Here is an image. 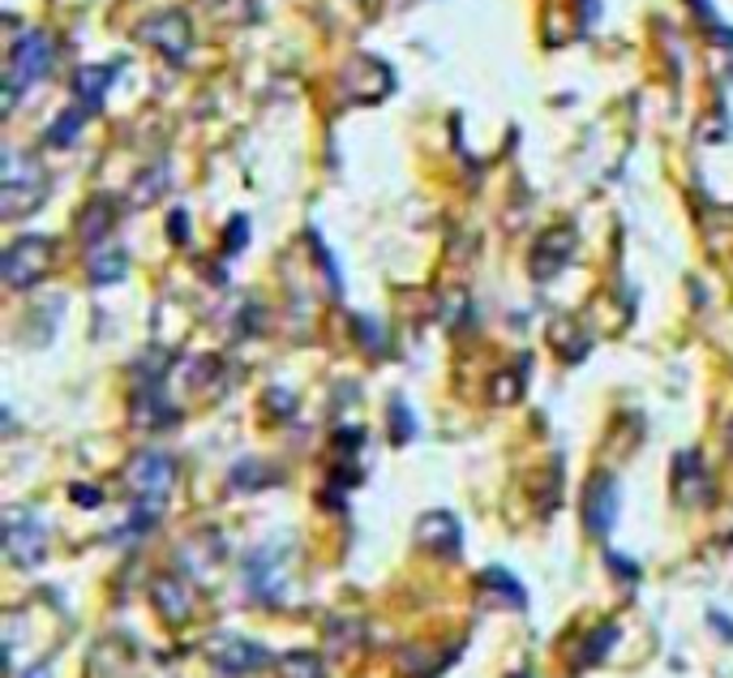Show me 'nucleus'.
<instances>
[{
    "label": "nucleus",
    "instance_id": "1",
    "mask_svg": "<svg viewBox=\"0 0 733 678\" xmlns=\"http://www.w3.org/2000/svg\"><path fill=\"white\" fill-rule=\"evenodd\" d=\"M129 485H134V498H138L129 528H134V532H147V528L159 524L168 498H172V490H176V460L163 456V451H142V456L129 464Z\"/></svg>",
    "mask_w": 733,
    "mask_h": 678
},
{
    "label": "nucleus",
    "instance_id": "2",
    "mask_svg": "<svg viewBox=\"0 0 733 678\" xmlns=\"http://www.w3.org/2000/svg\"><path fill=\"white\" fill-rule=\"evenodd\" d=\"M51 56L56 53H51L48 31H26V35L13 39L9 60H4V112H13L18 100H22L31 87H39V82L48 78Z\"/></svg>",
    "mask_w": 733,
    "mask_h": 678
},
{
    "label": "nucleus",
    "instance_id": "3",
    "mask_svg": "<svg viewBox=\"0 0 733 678\" xmlns=\"http://www.w3.org/2000/svg\"><path fill=\"white\" fill-rule=\"evenodd\" d=\"M48 194V176L26 163L22 156H4V185H0V219H22L26 210H35Z\"/></svg>",
    "mask_w": 733,
    "mask_h": 678
},
{
    "label": "nucleus",
    "instance_id": "4",
    "mask_svg": "<svg viewBox=\"0 0 733 678\" xmlns=\"http://www.w3.org/2000/svg\"><path fill=\"white\" fill-rule=\"evenodd\" d=\"M4 550L18 567H35L48 554V524L31 507H9L4 512Z\"/></svg>",
    "mask_w": 733,
    "mask_h": 678
},
{
    "label": "nucleus",
    "instance_id": "5",
    "mask_svg": "<svg viewBox=\"0 0 733 678\" xmlns=\"http://www.w3.org/2000/svg\"><path fill=\"white\" fill-rule=\"evenodd\" d=\"M48 266H51L48 237H18L4 250V258H0V279L9 288H31V284H39L48 275Z\"/></svg>",
    "mask_w": 733,
    "mask_h": 678
},
{
    "label": "nucleus",
    "instance_id": "6",
    "mask_svg": "<svg viewBox=\"0 0 733 678\" xmlns=\"http://www.w3.org/2000/svg\"><path fill=\"white\" fill-rule=\"evenodd\" d=\"M206 657H210V666L224 678H249L257 675V670H266V666H275V657L262 644L241 640V635H215L206 644Z\"/></svg>",
    "mask_w": 733,
    "mask_h": 678
},
{
    "label": "nucleus",
    "instance_id": "7",
    "mask_svg": "<svg viewBox=\"0 0 733 678\" xmlns=\"http://www.w3.org/2000/svg\"><path fill=\"white\" fill-rule=\"evenodd\" d=\"M622 512V485L614 472H596L584 485V528L592 537H609Z\"/></svg>",
    "mask_w": 733,
    "mask_h": 678
},
{
    "label": "nucleus",
    "instance_id": "8",
    "mask_svg": "<svg viewBox=\"0 0 733 678\" xmlns=\"http://www.w3.org/2000/svg\"><path fill=\"white\" fill-rule=\"evenodd\" d=\"M138 35L147 39L150 48H159L168 60H185L190 44H194V31H190L185 13H172V9H168V13H154V18H147V22L138 26Z\"/></svg>",
    "mask_w": 733,
    "mask_h": 678
},
{
    "label": "nucleus",
    "instance_id": "9",
    "mask_svg": "<svg viewBox=\"0 0 733 678\" xmlns=\"http://www.w3.org/2000/svg\"><path fill=\"white\" fill-rule=\"evenodd\" d=\"M416 545L430 550V554H438V559H459L463 528H459V520L450 512H430V516L416 520Z\"/></svg>",
    "mask_w": 733,
    "mask_h": 678
},
{
    "label": "nucleus",
    "instance_id": "10",
    "mask_svg": "<svg viewBox=\"0 0 733 678\" xmlns=\"http://www.w3.org/2000/svg\"><path fill=\"white\" fill-rule=\"evenodd\" d=\"M150 601H154V610H159L168 623H185V619L194 614L197 597L181 575H159V579L150 584Z\"/></svg>",
    "mask_w": 733,
    "mask_h": 678
},
{
    "label": "nucleus",
    "instance_id": "11",
    "mask_svg": "<svg viewBox=\"0 0 733 678\" xmlns=\"http://www.w3.org/2000/svg\"><path fill=\"white\" fill-rule=\"evenodd\" d=\"M112 78H116V65H82L73 73V95H78V107L95 112L103 107L107 91H112Z\"/></svg>",
    "mask_w": 733,
    "mask_h": 678
},
{
    "label": "nucleus",
    "instance_id": "12",
    "mask_svg": "<svg viewBox=\"0 0 733 678\" xmlns=\"http://www.w3.org/2000/svg\"><path fill=\"white\" fill-rule=\"evenodd\" d=\"M678 494H683L690 507H703V503L712 498V481H708V472H703L699 451H683V456H678Z\"/></svg>",
    "mask_w": 733,
    "mask_h": 678
},
{
    "label": "nucleus",
    "instance_id": "13",
    "mask_svg": "<svg viewBox=\"0 0 733 678\" xmlns=\"http://www.w3.org/2000/svg\"><path fill=\"white\" fill-rule=\"evenodd\" d=\"M571 250H575V232L571 228H558V232H549L545 241L537 245V275H553V271H562V262L571 258Z\"/></svg>",
    "mask_w": 733,
    "mask_h": 678
},
{
    "label": "nucleus",
    "instance_id": "14",
    "mask_svg": "<svg viewBox=\"0 0 733 678\" xmlns=\"http://www.w3.org/2000/svg\"><path fill=\"white\" fill-rule=\"evenodd\" d=\"M87 262H91V284H116V279H125V266H129L125 250H121V245H112V241L95 245Z\"/></svg>",
    "mask_w": 733,
    "mask_h": 678
},
{
    "label": "nucleus",
    "instance_id": "15",
    "mask_svg": "<svg viewBox=\"0 0 733 678\" xmlns=\"http://www.w3.org/2000/svg\"><path fill=\"white\" fill-rule=\"evenodd\" d=\"M275 675L279 678H327V662L318 653H288L275 662Z\"/></svg>",
    "mask_w": 733,
    "mask_h": 678
},
{
    "label": "nucleus",
    "instance_id": "16",
    "mask_svg": "<svg viewBox=\"0 0 733 678\" xmlns=\"http://www.w3.org/2000/svg\"><path fill=\"white\" fill-rule=\"evenodd\" d=\"M481 588H489V593H497L506 606H528V597H524V584L515 579L511 572H502V567H489L485 575H481Z\"/></svg>",
    "mask_w": 733,
    "mask_h": 678
},
{
    "label": "nucleus",
    "instance_id": "17",
    "mask_svg": "<svg viewBox=\"0 0 733 678\" xmlns=\"http://www.w3.org/2000/svg\"><path fill=\"white\" fill-rule=\"evenodd\" d=\"M107 228H112V210L103 207V198H95L87 207V215L78 219V232H82L87 245H99V241H107Z\"/></svg>",
    "mask_w": 733,
    "mask_h": 678
},
{
    "label": "nucleus",
    "instance_id": "18",
    "mask_svg": "<svg viewBox=\"0 0 733 678\" xmlns=\"http://www.w3.org/2000/svg\"><path fill=\"white\" fill-rule=\"evenodd\" d=\"M82 112H87V107H73V112H60V116L51 120V134H48L51 147H69V142H78V125H82Z\"/></svg>",
    "mask_w": 733,
    "mask_h": 678
},
{
    "label": "nucleus",
    "instance_id": "19",
    "mask_svg": "<svg viewBox=\"0 0 733 678\" xmlns=\"http://www.w3.org/2000/svg\"><path fill=\"white\" fill-rule=\"evenodd\" d=\"M614 635H618L614 627H600V631L592 635V644H587V657H580V662H587V666H592V662H600V657H605V648L614 644Z\"/></svg>",
    "mask_w": 733,
    "mask_h": 678
},
{
    "label": "nucleus",
    "instance_id": "20",
    "mask_svg": "<svg viewBox=\"0 0 733 678\" xmlns=\"http://www.w3.org/2000/svg\"><path fill=\"white\" fill-rule=\"evenodd\" d=\"M26 678H48V670H39V675H26Z\"/></svg>",
    "mask_w": 733,
    "mask_h": 678
},
{
    "label": "nucleus",
    "instance_id": "21",
    "mask_svg": "<svg viewBox=\"0 0 733 678\" xmlns=\"http://www.w3.org/2000/svg\"><path fill=\"white\" fill-rule=\"evenodd\" d=\"M515 678H532V675H528V670H519V675H515Z\"/></svg>",
    "mask_w": 733,
    "mask_h": 678
},
{
    "label": "nucleus",
    "instance_id": "22",
    "mask_svg": "<svg viewBox=\"0 0 733 678\" xmlns=\"http://www.w3.org/2000/svg\"><path fill=\"white\" fill-rule=\"evenodd\" d=\"M730 451H733V425H730Z\"/></svg>",
    "mask_w": 733,
    "mask_h": 678
}]
</instances>
